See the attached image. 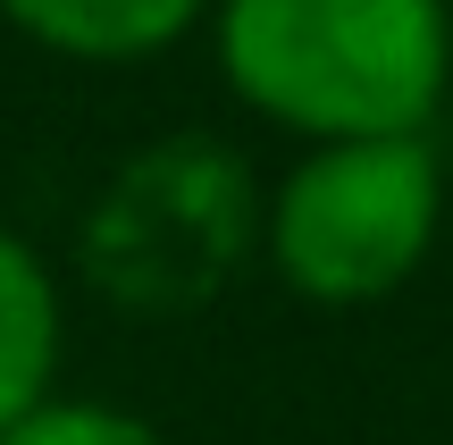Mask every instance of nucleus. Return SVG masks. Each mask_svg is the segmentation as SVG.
Returning a JSON list of instances; mask_svg holds the SVG:
<instances>
[{
  "instance_id": "obj_5",
  "label": "nucleus",
  "mask_w": 453,
  "mask_h": 445,
  "mask_svg": "<svg viewBox=\"0 0 453 445\" xmlns=\"http://www.w3.org/2000/svg\"><path fill=\"white\" fill-rule=\"evenodd\" d=\"M9 26H26L42 50L67 59H143V50L177 42L211 0H0Z\"/></svg>"
},
{
  "instance_id": "obj_1",
  "label": "nucleus",
  "mask_w": 453,
  "mask_h": 445,
  "mask_svg": "<svg viewBox=\"0 0 453 445\" xmlns=\"http://www.w3.org/2000/svg\"><path fill=\"white\" fill-rule=\"evenodd\" d=\"M219 67L311 143L420 134L453 76V17L445 0H219Z\"/></svg>"
},
{
  "instance_id": "obj_2",
  "label": "nucleus",
  "mask_w": 453,
  "mask_h": 445,
  "mask_svg": "<svg viewBox=\"0 0 453 445\" xmlns=\"http://www.w3.org/2000/svg\"><path fill=\"white\" fill-rule=\"evenodd\" d=\"M437 211H445V177L437 151L420 134H336L311 143L286 168V185L260 211L277 278L303 303L353 311L378 303L428 261L437 244Z\"/></svg>"
},
{
  "instance_id": "obj_3",
  "label": "nucleus",
  "mask_w": 453,
  "mask_h": 445,
  "mask_svg": "<svg viewBox=\"0 0 453 445\" xmlns=\"http://www.w3.org/2000/svg\"><path fill=\"white\" fill-rule=\"evenodd\" d=\"M252 235V194L211 143H160L110 185L84 227V269L127 311H185L235 269Z\"/></svg>"
},
{
  "instance_id": "obj_6",
  "label": "nucleus",
  "mask_w": 453,
  "mask_h": 445,
  "mask_svg": "<svg viewBox=\"0 0 453 445\" xmlns=\"http://www.w3.org/2000/svg\"><path fill=\"white\" fill-rule=\"evenodd\" d=\"M0 445H168V437L151 429V420L118 412V403H59V395H42L26 420L0 429Z\"/></svg>"
},
{
  "instance_id": "obj_4",
  "label": "nucleus",
  "mask_w": 453,
  "mask_h": 445,
  "mask_svg": "<svg viewBox=\"0 0 453 445\" xmlns=\"http://www.w3.org/2000/svg\"><path fill=\"white\" fill-rule=\"evenodd\" d=\"M50 370H59V286L0 219V429L50 395Z\"/></svg>"
}]
</instances>
